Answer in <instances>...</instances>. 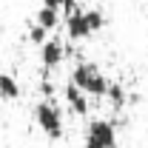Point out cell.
Here are the masks:
<instances>
[{"label": "cell", "mask_w": 148, "mask_h": 148, "mask_svg": "<svg viewBox=\"0 0 148 148\" xmlns=\"http://www.w3.org/2000/svg\"><path fill=\"white\" fill-rule=\"evenodd\" d=\"M71 83L77 86V88H83L86 94H94V97H106L108 94V80H106V74L100 71L94 63H77L71 71Z\"/></svg>", "instance_id": "cell-1"}, {"label": "cell", "mask_w": 148, "mask_h": 148, "mask_svg": "<svg viewBox=\"0 0 148 148\" xmlns=\"http://www.w3.org/2000/svg\"><path fill=\"white\" fill-rule=\"evenodd\" d=\"M103 23H106V17H103L100 9H88V12H80L77 9V12H71L66 17V32H69L71 40H83V37H88L91 32L103 29Z\"/></svg>", "instance_id": "cell-2"}, {"label": "cell", "mask_w": 148, "mask_h": 148, "mask_svg": "<svg viewBox=\"0 0 148 148\" xmlns=\"http://www.w3.org/2000/svg\"><path fill=\"white\" fill-rule=\"evenodd\" d=\"M34 120L51 140H60L63 137V114H60V108H57L51 100H40L34 106Z\"/></svg>", "instance_id": "cell-3"}, {"label": "cell", "mask_w": 148, "mask_h": 148, "mask_svg": "<svg viewBox=\"0 0 148 148\" xmlns=\"http://www.w3.org/2000/svg\"><path fill=\"white\" fill-rule=\"evenodd\" d=\"M86 148H117V128L111 120H91L86 131Z\"/></svg>", "instance_id": "cell-4"}, {"label": "cell", "mask_w": 148, "mask_h": 148, "mask_svg": "<svg viewBox=\"0 0 148 148\" xmlns=\"http://www.w3.org/2000/svg\"><path fill=\"white\" fill-rule=\"evenodd\" d=\"M69 54V49L60 43V40H46L43 46H40V60H43V66L46 69H54L60 66V60Z\"/></svg>", "instance_id": "cell-5"}, {"label": "cell", "mask_w": 148, "mask_h": 148, "mask_svg": "<svg viewBox=\"0 0 148 148\" xmlns=\"http://www.w3.org/2000/svg\"><path fill=\"white\" fill-rule=\"evenodd\" d=\"M66 103H69V108L74 111V114H88V97H86V91L83 88H77L74 83H66Z\"/></svg>", "instance_id": "cell-6"}, {"label": "cell", "mask_w": 148, "mask_h": 148, "mask_svg": "<svg viewBox=\"0 0 148 148\" xmlns=\"http://www.w3.org/2000/svg\"><path fill=\"white\" fill-rule=\"evenodd\" d=\"M0 97H6V100L20 97V83L12 74H6V71H0Z\"/></svg>", "instance_id": "cell-7"}, {"label": "cell", "mask_w": 148, "mask_h": 148, "mask_svg": "<svg viewBox=\"0 0 148 148\" xmlns=\"http://www.w3.org/2000/svg\"><path fill=\"white\" fill-rule=\"evenodd\" d=\"M57 23H60V14H57V9L40 6V12H37V26H43V29L49 32V29H54Z\"/></svg>", "instance_id": "cell-8"}, {"label": "cell", "mask_w": 148, "mask_h": 148, "mask_svg": "<svg viewBox=\"0 0 148 148\" xmlns=\"http://www.w3.org/2000/svg\"><path fill=\"white\" fill-rule=\"evenodd\" d=\"M106 97L111 100V106H114V108H123V106H125V91H123V86H120V83H111Z\"/></svg>", "instance_id": "cell-9"}, {"label": "cell", "mask_w": 148, "mask_h": 148, "mask_svg": "<svg viewBox=\"0 0 148 148\" xmlns=\"http://www.w3.org/2000/svg\"><path fill=\"white\" fill-rule=\"evenodd\" d=\"M29 40H32V43H40V46H43V43H46V29L34 23V26L29 29Z\"/></svg>", "instance_id": "cell-10"}, {"label": "cell", "mask_w": 148, "mask_h": 148, "mask_svg": "<svg viewBox=\"0 0 148 148\" xmlns=\"http://www.w3.org/2000/svg\"><path fill=\"white\" fill-rule=\"evenodd\" d=\"M63 9L71 14V12H77V0H63Z\"/></svg>", "instance_id": "cell-11"}, {"label": "cell", "mask_w": 148, "mask_h": 148, "mask_svg": "<svg viewBox=\"0 0 148 148\" xmlns=\"http://www.w3.org/2000/svg\"><path fill=\"white\" fill-rule=\"evenodd\" d=\"M40 91H43L46 97H49V94L54 91V88H51V83H49V80H43V86H40Z\"/></svg>", "instance_id": "cell-12"}, {"label": "cell", "mask_w": 148, "mask_h": 148, "mask_svg": "<svg viewBox=\"0 0 148 148\" xmlns=\"http://www.w3.org/2000/svg\"><path fill=\"white\" fill-rule=\"evenodd\" d=\"M43 6H49V9H60L63 0H43Z\"/></svg>", "instance_id": "cell-13"}]
</instances>
